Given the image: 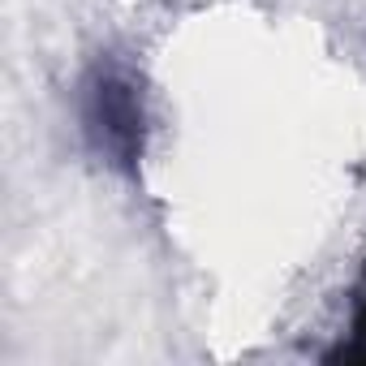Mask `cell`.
Wrapping results in <instances>:
<instances>
[{
	"mask_svg": "<svg viewBox=\"0 0 366 366\" xmlns=\"http://www.w3.org/2000/svg\"><path fill=\"white\" fill-rule=\"evenodd\" d=\"M82 121L95 151L121 172L138 168L142 155V95L121 65H95L82 86Z\"/></svg>",
	"mask_w": 366,
	"mask_h": 366,
	"instance_id": "obj_1",
	"label": "cell"
},
{
	"mask_svg": "<svg viewBox=\"0 0 366 366\" xmlns=\"http://www.w3.org/2000/svg\"><path fill=\"white\" fill-rule=\"evenodd\" d=\"M323 362L332 366H353L362 362L366 366V263H362V280H357V293H353V319H349V340H340L336 349L323 353Z\"/></svg>",
	"mask_w": 366,
	"mask_h": 366,
	"instance_id": "obj_2",
	"label": "cell"
}]
</instances>
